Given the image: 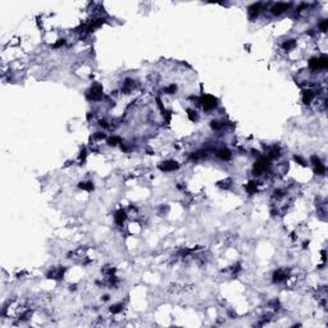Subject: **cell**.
I'll return each mask as SVG.
<instances>
[{"instance_id": "cell-7", "label": "cell", "mask_w": 328, "mask_h": 328, "mask_svg": "<svg viewBox=\"0 0 328 328\" xmlns=\"http://www.w3.org/2000/svg\"><path fill=\"white\" fill-rule=\"evenodd\" d=\"M217 156L221 160H230L231 159V151L228 150V149H226V148H223V149H219V150H217Z\"/></svg>"}, {"instance_id": "cell-21", "label": "cell", "mask_w": 328, "mask_h": 328, "mask_svg": "<svg viewBox=\"0 0 328 328\" xmlns=\"http://www.w3.org/2000/svg\"><path fill=\"white\" fill-rule=\"evenodd\" d=\"M327 27H328V21H327V19H323V21L319 23L320 31H322V32H326V31H327Z\"/></svg>"}, {"instance_id": "cell-1", "label": "cell", "mask_w": 328, "mask_h": 328, "mask_svg": "<svg viewBox=\"0 0 328 328\" xmlns=\"http://www.w3.org/2000/svg\"><path fill=\"white\" fill-rule=\"evenodd\" d=\"M268 163H269L268 158H259L257 162H255L254 169H253L255 176H260V174H263L268 169Z\"/></svg>"}, {"instance_id": "cell-16", "label": "cell", "mask_w": 328, "mask_h": 328, "mask_svg": "<svg viewBox=\"0 0 328 328\" xmlns=\"http://www.w3.org/2000/svg\"><path fill=\"white\" fill-rule=\"evenodd\" d=\"M187 117H188V118H190V121H192V122H196V121H198V114H196L195 110H191V109H188V110H187Z\"/></svg>"}, {"instance_id": "cell-20", "label": "cell", "mask_w": 328, "mask_h": 328, "mask_svg": "<svg viewBox=\"0 0 328 328\" xmlns=\"http://www.w3.org/2000/svg\"><path fill=\"white\" fill-rule=\"evenodd\" d=\"M176 90H177V86L174 85V83H172V85H169L168 87H165V90H164V91H165L167 94H174V92H176Z\"/></svg>"}, {"instance_id": "cell-15", "label": "cell", "mask_w": 328, "mask_h": 328, "mask_svg": "<svg viewBox=\"0 0 328 328\" xmlns=\"http://www.w3.org/2000/svg\"><path fill=\"white\" fill-rule=\"evenodd\" d=\"M117 144H122L119 137L113 136V137H109V138H108V145H109V146H115Z\"/></svg>"}, {"instance_id": "cell-9", "label": "cell", "mask_w": 328, "mask_h": 328, "mask_svg": "<svg viewBox=\"0 0 328 328\" xmlns=\"http://www.w3.org/2000/svg\"><path fill=\"white\" fill-rule=\"evenodd\" d=\"M260 6H261V4L258 3V4H253V5L250 6V8H249V16H250L251 19H254V18H257V17H258V14H259V12H260Z\"/></svg>"}, {"instance_id": "cell-13", "label": "cell", "mask_w": 328, "mask_h": 328, "mask_svg": "<svg viewBox=\"0 0 328 328\" xmlns=\"http://www.w3.org/2000/svg\"><path fill=\"white\" fill-rule=\"evenodd\" d=\"M257 188H258V183H257V182H250V183L246 185V191L249 192L250 195L257 192Z\"/></svg>"}, {"instance_id": "cell-5", "label": "cell", "mask_w": 328, "mask_h": 328, "mask_svg": "<svg viewBox=\"0 0 328 328\" xmlns=\"http://www.w3.org/2000/svg\"><path fill=\"white\" fill-rule=\"evenodd\" d=\"M159 168L164 172H172V171H176L178 168V164L174 162V160H167V162H164L159 165Z\"/></svg>"}, {"instance_id": "cell-6", "label": "cell", "mask_w": 328, "mask_h": 328, "mask_svg": "<svg viewBox=\"0 0 328 328\" xmlns=\"http://www.w3.org/2000/svg\"><path fill=\"white\" fill-rule=\"evenodd\" d=\"M290 8V4H286V3H277L273 5L272 8V13L273 14H281L285 10H287Z\"/></svg>"}, {"instance_id": "cell-8", "label": "cell", "mask_w": 328, "mask_h": 328, "mask_svg": "<svg viewBox=\"0 0 328 328\" xmlns=\"http://www.w3.org/2000/svg\"><path fill=\"white\" fill-rule=\"evenodd\" d=\"M315 98V94H314V91L313 90H305L304 92H303V101L305 104H310L311 103V100Z\"/></svg>"}, {"instance_id": "cell-10", "label": "cell", "mask_w": 328, "mask_h": 328, "mask_svg": "<svg viewBox=\"0 0 328 328\" xmlns=\"http://www.w3.org/2000/svg\"><path fill=\"white\" fill-rule=\"evenodd\" d=\"M287 278V274L285 273L282 271V269H278V271H277L274 274H273V281L274 282H277V283H280V282H282V281H285Z\"/></svg>"}, {"instance_id": "cell-18", "label": "cell", "mask_w": 328, "mask_h": 328, "mask_svg": "<svg viewBox=\"0 0 328 328\" xmlns=\"http://www.w3.org/2000/svg\"><path fill=\"white\" fill-rule=\"evenodd\" d=\"M122 308H123L122 304H117V305H113V307L110 308V311L113 313V314H118V313L122 311Z\"/></svg>"}, {"instance_id": "cell-14", "label": "cell", "mask_w": 328, "mask_h": 328, "mask_svg": "<svg viewBox=\"0 0 328 328\" xmlns=\"http://www.w3.org/2000/svg\"><path fill=\"white\" fill-rule=\"evenodd\" d=\"M79 188L86 190V191H92L94 190V183L92 182H81V183H79Z\"/></svg>"}, {"instance_id": "cell-3", "label": "cell", "mask_w": 328, "mask_h": 328, "mask_svg": "<svg viewBox=\"0 0 328 328\" xmlns=\"http://www.w3.org/2000/svg\"><path fill=\"white\" fill-rule=\"evenodd\" d=\"M103 98V87L100 85H94L89 91V99L91 100H100Z\"/></svg>"}, {"instance_id": "cell-17", "label": "cell", "mask_w": 328, "mask_h": 328, "mask_svg": "<svg viewBox=\"0 0 328 328\" xmlns=\"http://www.w3.org/2000/svg\"><path fill=\"white\" fill-rule=\"evenodd\" d=\"M295 45H296L295 40H287L285 44H283V48H285L286 50H291V49H292Z\"/></svg>"}, {"instance_id": "cell-12", "label": "cell", "mask_w": 328, "mask_h": 328, "mask_svg": "<svg viewBox=\"0 0 328 328\" xmlns=\"http://www.w3.org/2000/svg\"><path fill=\"white\" fill-rule=\"evenodd\" d=\"M328 65V59L327 56H320L318 58V69H326Z\"/></svg>"}, {"instance_id": "cell-23", "label": "cell", "mask_w": 328, "mask_h": 328, "mask_svg": "<svg viewBox=\"0 0 328 328\" xmlns=\"http://www.w3.org/2000/svg\"><path fill=\"white\" fill-rule=\"evenodd\" d=\"M64 45V40H58V42L54 44V48H60Z\"/></svg>"}, {"instance_id": "cell-2", "label": "cell", "mask_w": 328, "mask_h": 328, "mask_svg": "<svg viewBox=\"0 0 328 328\" xmlns=\"http://www.w3.org/2000/svg\"><path fill=\"white\" fill-rule=\"evenodd\" d=\"M200 104L205 110H212L217 106V99L212 95H203L200 99Z\"/></svg>"}, {"instance_id": "cell-22", "label": "cell", "mask_w": 328, "mask_h": 328, "mask_svg": "<svg viewBox=\"0 0 328 328\" xmlns=\"http://www.w3.org/2000/svg\"><path fill=\"white\" fill-rule=\"evenodd\" d=\"M295 160H296V163H300V165H307V163H305V160L301 158V156H295Z\"/></svg>"}, {"instance_id": "cell-19", "label": "cell", "mask_w": 328, "mask_h": 328, "mask_svg": "<svg viewBox=\"0 0 328 328\" xmlns=\"http://www.w3.org/2000/svg\"><path fill=\"white\" fill-rule=\"evenodd\" d=\"M210 126H212V128L213 129H222L223 128V126L224 125H222V123L219 122V121H212V123H210Z\"/></svg>"}, {"instance_id": "cell-11", "label": "cell", "mask_w": 328, "mask_h": 328, "mask_svg": "<svg viewBox=\"0 0 328 328\" xmlns=\"http://www.w3.org/2000/svg\"><path fill=\"white\" fill-rule=\"evenodd\" d=\"M114 219H115L117 224H123V222H125V219H126V212L125 210H119V212H117Z\"/></svg>"}, {"instance_id": "cell-4", "label": "cell", "mask_w": 328, "mask_h": 328, "mask_svg": "<svg viewBox=\"0 0 328 328\" xmlns=\"http://www.w3.org/2000/svg\"><path fill=\"white\" fill-rule=\"evenodd\" d=\"M311 163H313V165H314V168H315V173H318V174H324L326 173V167H324V164L322 162H320V159L317 155L311 156Z\"/></svg>"}]
</instances>
